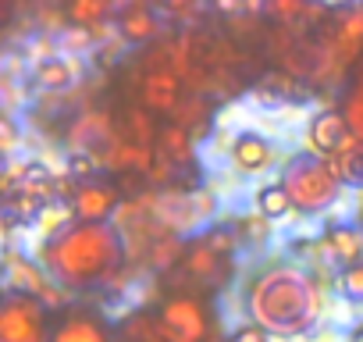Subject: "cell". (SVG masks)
Instances as JSON below:
<instances>
[{
  "mask_svg": "<svg viewBox=\"0 0 363 342\" xmlns=\"http://www.w3.org/2000/svg\"><path fill=\"white\" fill-rule=\"evenodd\" d=\"M239 303L246 321L271 338H296L317 331L324 317V282L296 257H274L242 278Z\"/></svg>",
  "mask_w": 363,
  "mask_h": 342,
  "instance_id": "cell-1",
  "label": "cell"
},
{
  "mask_svg": "<svg viewBox=\"0 0 363 342\" xmlns=\"http://www.w3.org/2000/svg\"><path fill=\"white\" fill-rule=\"evenodd\" d=\"M36 260L47 267V275L65 285L68 292H89V289H107V292H125L128 282L139 275L128 264L125 239L111 225H82L75 221L61 236L40 243Z\"/></svg>",
  "mask_w": 363,
  "mask_h": 342,
  "instance_id": "cell-2",
  "label": "cell"
},
{
  "mask_svg": "<svg viewBox=\"0 0 363 342\" xmlns=\"http://www.w3.org/2000/svg\"><path fill=\"white\" fill-rule=\"evenodd\" d=\"M278 186L289 193L292 211L299 218H320L342 204L345 182L335 175V167L320 157H310L303 150L289 153L278 167Z\"/></svg>",
  "mask_w": 363,
  "mask_h": 342,
  "instance_id": "cell-3",
  "label": "cell"
},
{
  "mask_svg": "<svg viewBox=\"0 0 363 342\" xmlns=\"http://www.w3.org/2000/svg\"><path fill=\"white\" fill-rule=\"evenodd\" d=\"M157 321L167 342H214L218 338V314L203 292L174 289L157 303Z\"/></svg>",
  "mask_w": 363,
  "mask_h": 342,
  "instance_id": "cell-4",
  "label": "cell"
},
{
  "mask_svg": "<svg viewBox=\"0 0 363 342\" xmlns=\"http://www.w3.org/2000/svg\"><path fill=\"white\" fill-rule=\"evenodd\" d=\"M54 321L43 299L4 292L0 299V342H50Z\"/></svg>",
  "mask_w": 363,
  "mask_h": 342,
  "instance_id": "cell-5",
  "label": "cell"
},
{
  "mask_svg": "<svg viewBox=\"0 0 363 342\" xmlns=\"http://www.w3.org/2000/svg\"><path fill=\"white\" fill-rule=\"evenodd\" d=\"M174 278H178V282H186L189 292H203V296H207V292L225 289V285L235 282V260L214 253V250L196 236V239H189L186 257H182Z\"/></svg>",
  "mask_w": 363,
  "mask_h": 342,
  "instance_id": "cell-6",
  "label": "cell"
},
{
  "mask_svg": "<svg viewBox=\"0 0 363 342\" xmlns=\"http://www.w3.org/2000/svg\"><path fill=\"white\" fill-rule=\"evenodd\" d=\"M50 342H118V324H111L100 307L72 303L65 314L54 317Z\"/></svg>",
  "mask_w": 363,
  "mask_h": 342,
  "instance_id": "cell-7",
  "label": "cell"
},
{
  "mask_svg": "<svg viewBox=\"0 0 363 342\" xmlns=\"http://www.w3.org/2000/svg\"><path fill=\"white\" fill-rule=\"evenodd\" d=\"M65 139H68L72 153H86V157L100 160L111 150V143L118 139V118L111 111H104V107H82L72 118Z\"/></svg>",
  "mask_w": 363,
  "mask_h": 342,
  "instance_id": "cell-8",
  "label": "cell"
},
{
  "mask_svg": "<svg viewBox=\"0 0 363 342\" xmlns=\"http://www.w3.org/2000/svg\"><path fill=\"white\" fill-rule=\"evenodd\" d=\"M352 132H349V121H345L342 107H320L303 125V153L320 157V160H331Z\"/></svg>",
  "mask_w": 363,
  "mask_h": 342,
  "instance_id": "cell-9",
  "label": "cell"
},
{
  "mask_svg": "<svg viewBox=\"0 0 363 342\" xmlns=\"http://www.w3.org/2000/svg\"><path fill=\"white\" fill-rule=\"evenodd\" d=\"M68 204H72L75 221H82V225H111L125 200H121V189L114 182L93 179V182L75 186V193H72Z\"/></svg>",
  "mask_w": 363,
  "mask_h": 342,
  "instance_id": "cell-10",
  "label": "cell"
},
{
  "mask_svg": "<svg viewBox=\"0 0 363 342\" xmlns=\"http://www.w3.org/2000/svg\"><path fill=\"white\" fill-rule=\"evenodd\" d=\"M228 164L239 179H260L278 164V146H274L271 136H264L257 128H242L232 143Z\"/></svg>",
  "mask_w": 363,
  "mask_h": 342,
  "instance_id": "cell-11",
  "label": "cell"
},
{
  "mask_svg": "<svg viewBox=\"0 0 363 342\" xmlns=\"http://www.w3.org/2000/svg\"><path fill=\"white\" fill-rule=\"evenodd\" d=\"M186 82H182L171 68H153V72H139V82H135V96H139V107H146L150 114H164L171 118L178 111V104L186 100Z\"/></svg>",
  "mask_w": 363,
  "mask_h": 342,
  "instance_id": "cell-12",
  "label": "cell"
},
{
  "mask_svg": "<svg viewBox=\"0 0 363 342\" xmlns=\"http://www.w3.org/2000/svg\"><path fill=\"white\" fill-rule=\"evenodd\" d=\"M114 26H118V36L128 43V47H153L157 40L167 36L164 22H160V11L150 8V4H121L118 15H114Z\"/></svg>",
  "mask_w": 363,
  "mask_h": 342,
  "instance_id": "cell-13",
  "label": "cell"
},
{
  "mask_svg": "<svg viewBox=\"0 0 363 342\" xmlns=\"http://www.w3.org/2000/svg\"><path fill=\"white\" fill-rule=\"evenodd\" d=\"M50 289H54V278L47 275V267L36 257L18 253L15 246H8V257H4V292H26V296L43 299Z\"/></svg>",
  "mask_w": 363,
  "mask_h": 342,
  "instance_id": "cell-14",
  "label": "cell"
},
{
  "mask_svg": "<svg viewBox=\"0 0 363 342\" xmlns=\"http://www.w3.org/2000/svg\"><path fill=\"white\" fill-rule=\"evenodd\" d=\"M82 72H86V61L82 57L54 54V57H47V61H40V65L29 68V82H33V89L57 96V93H72L79 86Z\"/></svg>",
  "mask_w": 363,
  "mask_h": 342,
  "instance_id": "cell-15",
  "label": "cell"
},
{
  "mask_svg": "<svg viewBox=\"0 0 363 342\" xmlns=\"http://www.w3.org/2000/svg\"><path fill=\"white\" fill-rule=\"evenodd\" d=\"M324 246H328V257L335 260V267H352V264H363V228L356 221H335L324 228Z\"/></svg>",
  "mask_w": 363,
  "mask_h": 342,
  "instance_id": "cell-16",
  "label": "cell"
},
{
  "mask_svg": "<svg viewBox=\"0 0 363 342\" xmlns=\"http://www.w3.org/2000/svg\"><path fill=\"white\" fill-rule=\"evenodd\" d=\"M157 157L167 160L174 171L178 167H189L196 160V136L186 132L182 125H174V121H167L160 128V136H157Z\"/></svg>",
  "mask_w": 363,
  "mask_h": 342,
  "instance_id": "cell-17",
  "label": "cell"
},
{
  "mask_svg": "<svg viewBox=\"0 0 363 342\" xmlns=\"http://www.w3.org/2000/svg\"><path fill=\"white\" fill-rule=\"evenodd\" d=\"M167 121H174V125L186 128V132H193L196 143H200V139L211 136V125H214V104H211V96L186 93V100L178 104V111H174Z\"/></svg>",
  "mask_w": 363,
  "mask_h": 342,
  "instance_id": "cell-18",
  "label": "cell"
},
{
  "mask_svg": "<svg viewBox=\"0 0 363 342\" xmlns=\"http://www.w3.org/2000/svg\"><path fill=\"white\" fill-rule=\"evenodd\" d=\"M118 342H167L157 321V310H146V307L125 310L118 317Z\"/></svg>",
  "mask_w": 363,
  "mask_h": 342,
  "instance_id": "cell-19",
  "label": "cell"
},
{
  "mask_svg": "<svg viewBox=\"0 0 363 342\" xmlns=\"http://www.w3.org/2000/svg\"><path fill=\"white\" fill-rule=\"evenodd\" d=\"M164 125H157V114H150L146 107H128L118 114V136L135 143V146H157Z\"/></svg>",
  "mask_w": 363,
  "mask_h": 342,
  "instance_id": "cell-20",
  "label": "cell"
},
{
  "mask_svg": "<svg viewBox=\"0 0 363 342\" xmlns=\"http://www.w3.org/2000/svg\"><path fill=\"white\" fill-rule=\"evenodd\" d=\"M253 211H257L260 218H267L271 225L281 221V218H289V214H296L289 193H285L278 182H264V186L253 189Z\"/></svg>",
  "mask_w": 363,
  "mask_h": 342,
  "instance_id": "cell-21",
  "label": "cell"
},
{
  "mask_svg": "<svg viewBox=\"0 0 363 342\" xmlns=\"http://www.w3.org/2000/svg\"><path fill=\"white\" fill-rule=\"evenodd\" d=\"M232 228L239 232L242 250H264V246L271 243V236H274L271 221H267V218H260L253 207H250L246 214H235V218H232Z\"/></svg>",
  "mask_w": 363,
  "mask_h": 342,
  "instance_id": "cell-22",
  "label": "cell"
},
{
  "mask_svg": "<svg viewBox=\"0 0 363 342\" xmlns=\"http://www.w3.org/2000/svg\"><path fill=\"white\" fill-rule=\"evenodd\" d=\"M65 11H68V22L82 26V29H100V26H107V18L118 15V8L104 4V0H75Z\"/></svg>",
  "mask_w": 363,
  "mask_h": 342,
  "instance_id": "cell-23",
  "label": "cell"
},
{
  "mask_svg": "<svg viewBox=\"0 0 363 342\" xmlns=\"http://www.w3.org/2000/svg\"><path fill=\"white\" fill-rule=\"evenodd\" d=\"M54 40H57V54H68V57H86V54H93L100 47L96 43V33L93 29H82V26H68Z\"/></svg>",
  "mask_w": 363,
  "mask_h": 342,
  "instance_id": "cell-24",
  "label": "cell"
},
{
  "mask_svg": "<svg viewBox=\"0 0 363 342\" xmlns=\"http://www.w3.org/2000/svg\"><path fill=\"white\" fill-rule=\"evenodd\" d=\"M342 114L349 121V132L363 143V68H359V75L352 79V86L342 96Z\"/></svg>",
  "mask_w": 363,
  "mask_h": 342,
  "instance_id": "cell-25",
  "label": "cell"
},
{
  "mask_svg": "<svg viewBox=\"0 0 363 342\" xmlns=\"http://www.w3.org/2000/svg\"><path fill=\"white\" fill-rule=\"evenodd\" d=\"M331 285H335V292H338L342 299H349V303H363V264H352V267L335 271Z\"/></svg>",
  "mask_w": 363,
  "mask_h": 342,
  "instance_id": "cell-26",
  "label": "cell"
},
{
  "mask_svg": "<svg viewBox=\"0 0 363 342\" xmlns=\"http://www.w3.org/2000/svg\"><path fill=\"white\" fill-rule=\"evenodd\" d=\"M0 150H4L8 160L18 157V125H15V111L0 114Z\"/></svg>",
  "mask_w": 363,
  "mask_h": 342,
  "instance_id": "cell-27",
  "label": "cell"
},
{
  "mask_svg": "<svg viewBox=\"0 0 363 342\" xmlns=\"http://www.w3.org/2000/svg\"><path fill=\"white\" fill-rule=\"evenodd\" d=\"M228 342H274L264 328H257L253 321H239L232 331H228Z\"/></svg>",
  "mask_w": 363,
  "mask_h": 342,
  "instance_id": "cell-28",
  "label": "cell"
},
{
  "mask_svg": "<svg viewBox=\"0 0 363 342\" xmlns=\"http://www.w3.org/2000/svg\"><path fill=\"white\" fill-rule=\"evenodd\" d=\"M345 342H363V321H356V324L349 328V335H345Z\"/></svg>",
  "mask_w": 363,
  "mask_h": 342,
  "instance_id": "cell-29",
  "label": "cell"
},
{
  "mask_svg": "<svg viewBox=\"0 0 363 342\" xmlns=\"http://www.w3.org/2000/svg\"><path fill=\"white\" fill-rule=\"evenodd\" d=\"M214 342H228V338H221V335H218V338H214Z\"/></svg>",
  "mask_w": 363,
  "mask_h": 342,
  "instance_id": "cell-30",
  "label": "cell"
},
{
  "mask_svg": "<svg viewBox=\"0 0 363 342\" xmlns=\"http://www.w3.org/2000/svg\"><path fill=\"white\" fill-rule=\"evenodd\" d=\"M359 193H363V189H359Z\"/></svg>",
  "mask_w": 363,
  "mask_h": 342,
  "instance_id": "cell-31",
  "label": "cell"
}]
</instances>
